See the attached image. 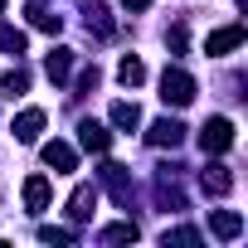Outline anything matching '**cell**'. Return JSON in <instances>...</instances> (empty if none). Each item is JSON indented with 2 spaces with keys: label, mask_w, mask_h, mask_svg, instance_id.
Wrapping results in <instances>:
<instances>
[{
  "label": "cell",
  "mask_w": 248,
  "mask_h": 248,
  "mask_svg": "<svg viewBox=\"0 0 248 248\" xmlns=\"http://www.w3.org/2000/svg\"><path fill=\"white\" fill-rule=\"evenodd\" d=\"M161 97H166V107H190V102H195V78L170 63V68L161 73Z\"/></svg>",
  "instance_id": "1"
},
{
  "label": "cell",
  "mask_w": 248,
  "mask_h": 248,
  "mask_svg": "<svg viewBox=\"0 0 248 248\" xmlns=\"http://www.w3.org/2000/svg\"><path fill=\"white\" fill-rule=\"evenodd\" d=\"M200 146H204V156H224L233 146V122L229 117H209L200 127Z\"/></svg>",
  "instance_id": "2"
},
{
  "label": "cell",
  "mask_w": 248,
  "mask_h": 248,
  "mask_svg": "<svg viewBox=\"0 0 248 248\" xmlns=\"http://www.w3.org/2000/svg\"><path fill=\"white\" fill-rule=\"evenodd\" d=\"M243 44V25H224V30H214L209 39H204V54L209 59H224V54H233Z\"/></svg>",
  "instance_id": "3"
},
{
  "label": "cell",
  "mask_w": 248,
  "mask_h": 248,
  "mask_svg": "<svg viewBox=\"0 0 248 248\" xmlns=\"http://www.w3.org/2000/svg\"><path fill=\"white\" fill-rule=\"evenodd\" d=\"M146 141H151V146H170V151H175V146L185 141V127H180L175 117H161V122H151V132H146Z\"/></svg>",
  "instance_id": "4"
},
{
  "label": "cell",
  "mask_w": 248,
  "mask_h": 248,
  "mask_svg": "<svg viewBox=\"0 0 248 248\" xmlns=\"http://www.w3.org/2000/svg\"><path fill=\"white\" fill-rule=\"evenodd\" d=\"M200 185H204V195H214V200H224V195L233 190V175H229V166H219V161H209V166H204V175H200Z\"/></svg>",
  "instance_id": "5"
},
{
  "label": "cell",
  "mask_w": 248,
  "mask_h": 248,
  "mask_svg": "<svg viewBox=\"0 0 248 248\" xmlns=\"http://www.w3.org/2000/svg\"><path fill=\"white\" fill-rule=\"evenodd\" d=\"M10 132H15V141H39V132H44V112H39V107H25V112L15 117Z\"/></svg>",
  "instance_id": "6"
},
{
  "label": "cell",
  "mask_w": 248,
  "mask_h": 248,
  "mask_svg": "<svg viewBox=\"0 0 248 248\" xmlns=\"http://www.w3.org/2000/svg\"><path fill=\"white\" fill-rule=\"evenodd\" d=\"M78 141H83V151H97L102 156L112 146V132L102 127V122H78Z\"/></svg>",
  "instance_id": "7"
},
{
  "label": "cell",
  "mask_w": 248,
  "mask_h": 248,
  "mask_svg": "<svg viewBox=\"0 0 248 248\" xmlns=\"http://www.w3.org/2000/svg\"><path fill=\"white\" fill-rule=\"evenodd\" d=\"M44 166H49V170H78V151H73L68 141H49V146H44Z\"/></svg>",
  "instance_id": "8"
},
{
  "label": "cell",
  "mask_w": 248,
  "mask_h": 248,
  "mask_svg": "<svg viewBox=\"0 0 248 248\" xmlns=\"http://www.w3.org/2000/svg\"><path fill=\"white\" fill-rule=\"evenodd\" d=\"M25 209L30 214H44L49 209V175H30L25 180Z\"/></svg>",
  "instance_id": "9"
},
{
  "label": "cell",
  "mask_w": 248,
  "mask_h": 248,
  "mask_svg": "<svg viewBox=\"0 0 248 248\" xmlns=\"http://www.w3.org/2000/svg\"><path fill=\"white\" fill-rule=\"evenodd\" d=\"M209 233H214V238H238V233H243V214L214 209V214H209Z\"/></svg>",
  "instance_id": "10"
},
{
  "label": "cell",
  "mask_w": 248,
  "mask_h": 248,
  "mask_svg": "<svg viewBox=\"0 0 248 248\" xmlns=\"http://www.w3.org/2000/svg\"><path fill=\"white\" fill-rule=\"evenodd\" d=\"M102 185L122 200V204H132V185H127V166H117V161H107L102 166Z\"/></svg>",
  "instance_id": "11"
},
{
  "label": "cell",
  "mask_w": 248,
  "mask_h": 248,
  "mask_svg": "<svg viewBox=\"0 0 248 248\" xmlns=\"http://www.w3.org/2000/svg\"><path fill=\"white\" fill-rule=\"evenodd\" d=\"M44 73H49V83H68V73H73V49H54V54L44 59Z\"/></svg>",
  "instance_id": "12"
},
{
  "label": "cell",
  "mask_w": 248,
  "mask_h": 248,
  "mask_svg": "<svg viewBox=\"0 0 248 248\" xmlns=\"http://www.w3.org/2000/svg\"><path fill=\"white\" fill-rule=\"evenodd\" d=\"M93 204H97V190H93V185H78V190L68 195V219H88Z\"/></svg>",
  "instance_id": "13"
},
{
  "label": "cell",
  "mask_w": 248,
  "mask_h": 248,
  "mask_svg": "<svg viewBox=\"0 0 248 248\" xmlns=\"http://www.w3.org/2000/svg\"><path fill=\"white\" fill-rule=\"evenodd\" d=\"M112 127L137 132V127H141V107H137V102H112Z\"/></svg>",
  "instance_id": "14"
},
{
  "label": "cell",
  "mask_w": 248,
  "mask_h": 248,
  "mask_svg": "<svg viewBox=\"0 0 248 248\" xmlns=\"http://www.w3.org/2000/svg\"><path fill=\"white\" fill-rule=\"evenodd\" d=\"M117 78L127 83V88H141V83H146V63H141L137 54H127V59L117 63Z\"/></svg>",
  "instance_id": "15"
},
{
  "label": "cell",
  "mask_w": 248,
  "mask_h": 248,
  "mask_svg": "<svg viewBox=\"0 0 248 248\" xmlns=\"http://www.w3.org/2000/svg\"><path fill=\"white\" fill-rule=\"evenodd\" d=\"M137 233H141V229H137V224L127 219V224H107V229H102L97 238H102V243H137Z\"/></svg>",
  "instance_id": "16"
},
{
  "label": "cell",
  "mask_w": 248,
  "mask_h": 248,
  "mask_svg": "<svg viewBox=\"0 0 248 248\" xmlns=\"http://www.w3.org/2000/svg\"><path fill=\"white\" fill-rule=\"evenodd\" d=\"M30 25L44 30V34H59V30H63V20H59L54 10H44V5H30Z\"/></svg>",
  "instance_id": "17"
},
{
  "label": "cell",
  "mask_w": 248,
  "mask_h": 248,
  "mask_svg": "<svg viewBox=\"0 0 248 248\" xmlns=\"http://www.w3.org/2000/svg\"><path fill=\"white\" fill-rule=\"evenodd\" d=\"M25 88H30V73L25 68H10L5 78H0V97H20Z\"/></svg>",
  "instance_id": "18"
},
{
  "label": "cell",
  "mask_w": 248,
  "mask_h": 248,
  "mask_svg": "<svg viewBox=\"0 0 248 248\" xmlns=\"http://www.w3.org/2000/svg\"><path fill=\"white\" fill-rule=\"evenodd\" d=\"M0 49L5 54H25V34L20 30H0Z\"/></svg>",
  "instance_id": "19"
},
{
  "label": "cell",
  "mask_w": 248,
  "mask_h": 248,
  "mask_svg": "<svg viewBox=\"0 0 248 248\" xmlns=\"http://www.w3.org/2000/svg\"><path fill=\"white\" fill-rule=\"evenodd\" d=\"M166 243H180V248H195V243H200V233H195V229H166Z\"/></svg>",
  "instance_id": "20"
},
{
  "label": "cell",
  "mask_w": 248,
  "mask_h": 248,
  "mask_svg": "<svg viewBox=\"0 0 248 248\" xmlns=\"http://www.w3.org/2000/svg\"><path fill=\"white\" fill-rule=\"evenodd\" d=\"M39 238H44V243H73V229H59V224H49V229H39Z\"/></svg>",
  "instance_id": "21"
},
{
  "label": "cell",
  "mask_w": 248,
  "mask_h": 248,
  "mask_svg": "<svg viewBox=\"0 0 248 248\" xmlns=\"http://www.w3.org/2000/svg\"><path fill=\"white\" fill-rule=\"evenodd\" d=\"M166 44H170V49H185V25H175V30L166 34Z\"/></svg>",
  "instance_id": "22"
},
{
  "label": "cell",
  "mask_w": 248,
  "mask_h": 248,
  "mask_svg": "<svg viewBox=\"0 0 248 248\" xmlns=\"http://www.w3.org/2000/svg\"><path fill=\"white\" fill-rule=\"evenodd\" d=\"M122 10H137L141 15V10H151V0H122Z\"/></svg>",
  "instance_id": "23"
},
{
  "label": "cell",
  "mask_w": 248,
  "mask_h": 248,
  "mask_svg": "<svg viewBox=\"0 0 248 248\" xmlns=\"http://www.w3.org/2000/svg\"><path fill=\"white\" fill-rule=\"evenodd\" d=\"M0 10H5V0H0Z\"/></svg>",
  "instance_id": "24"
}]
</instances>
